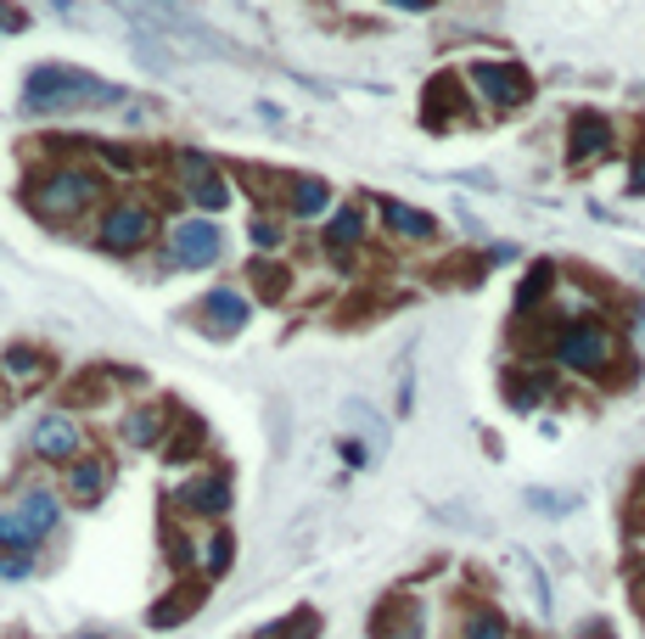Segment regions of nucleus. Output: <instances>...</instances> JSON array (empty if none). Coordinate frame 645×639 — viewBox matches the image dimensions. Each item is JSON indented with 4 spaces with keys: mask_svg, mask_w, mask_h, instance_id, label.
<instances>
[{
    "mask_svg": "<svg viewBox=\"0 0 645 639\" xmlns=\"http://www.w3.org/2000/svg\"><path fill=\"white\" fill-rule=\"evenodd\" d=\"M124 90L95 79V74H74V67H35L28 74V113H95V107H118Z\"/></svg>",
    "mask_w": 645,
    "mask_h": 639,
    "instance_id": "nucleus-1",
    "label": "nucleus"
},
{
    "mask_svg": "<svg viewBox=\"0 0 645 639\" xmlns=\"http://www.w3.org/2000/svg\"><path fill=\"white\" fill-rule=\"evenodd\" d=\"M611 354H618V343H611V331L601 320H572L556 336V359L567 370H584V376H601V370L611 365Z\"/></svg>",
    "mask_w": 645,
    "mask_h": 639,
    "instance_id": "nucleus-2",
    "label": "nucleus"
},
{
    "mask_svg": "<svg viewBox=\"0 0 645 639\" xmlns=\"http://www.w3.org/2000/svg\"><path fill=\"white\" fill-rule=\"evenodd\" d=\"M51 527H56V499L46 488H35V494H23V504H17L12 516H0V545L35 550Z\"/></svg>",
    "mask_w": 645,
    "mask_h": 639,
    "instance_id": "nucleus-3",
    "label": "nucleus"
},
{
    "mask_svg": "<svg viewBox=\"0 0 645 639\" xmlns=\"http://www.w3.org/2000/svg\"><path fill=\"white\" fill-rule=\"evenodd\" d=\"M90 196H95L90 175H79V168H56V175H51L35 196H28V208H35L40 219H56V225H62V219H74Z\"/></svg>",
    "mask_w": 645,
    "mask_h": 639,
    "instance_id": "nucleus-4",
    "label": "nucleus"
},
{
    "mask_svg": "<svg viewBox=\"0 0 645 639\" xmlns=\"http://www.w3.org/2000/svg\"><path fill=\"white\" fill-rule=\"evenodd\" d=\"M472 85H477V95H489L494 107H523V101L533 95V79L516 62H477Z\"/></svg>",
    "mask_w": 645,
    "mask_h": 639,
    "instance_id": "nucleus-5",
    "label": "nucleus"
},
{
    "mask_svg": "<svg viewBox=\"0 0 645 639\" xmlns=\"http://www.w3.org/2000/svg\"><path fill=\"white\" fill-rule=\"evenodd\" d=\"M146 235H152V214L141 202H124V208H113L102 219V247H113V253H136Z\"/></svg>",
    "mask_w": 645,
    "mask_h": 639,
    "instance_id": "nucleus-6",
    "label": "nucleus"
},
{
    "mask_svg": "<svg viewBox=\"0 0 645 639\" xmlns=\"http://www.w3.org/2000/svg\"><path fill=\"white\" fill-rule=\"evenodd\" d=\"M169 258L175 264H214L219 258V230L208 219H185L169 230Z\"/></svg>",
    "mask_w": 645,
    "mask_h": 639,
    "instance_id": "nucleus-7",
    "label": "nucleus"
},
{
    "mask_svg": "<svg viewBox=\"0 0 645 639\" xmlns=\"http://www.w3.org/2000/svg\"><path fill=\"white\" fill-rule=\"evenodd\" d=\"M180 175H185V191L197 196L203 208H224V196H231V191H224V175L203 152H180Z\"/></svg>",
    "mask_w": 645,
    "mask_h": 639,
    "instance_id": "nucleus-8",
    "label": "nucleus"
},
{
    "mask_svg": "<svg viewBox=\"0 0 645 639\" xmlns=\"http://www.w3.org/2000/svg\"><path fill=\"white\" fill-rule=\"evenodd\" d=\"M611 152V124L601 113H578L572 118V163H595Z\"/></svg>",
    "mask_w": 645,
    "mask_h": 639,
    "instance_id": "nucleus-9",
    "label": "nucleus"
},
{
    "mask_svg": "<svg viewBox=\"0 0 645 639\" xmlns=\"http://www.w3.org/2000/svg\"><path fill=\"white\" fill-rule=\"evenodd\" d=\"M175 499L185 504L191 516H219L224 504H231V483H224V477H197V483H185Z\"/></svg>",
    "mask_w": 645,
    "mask_h": 639,
    "instance_id": "nucleus-10",
    "label": "nucleus"
},
{
    "mask_svg": "<svg viewBox=\"0 0 645 639\" xmlns=\"http://www.w3.org/2000/svg\"><path fill=\"white\" fill-rule=\"evenodd\" d=\"M382 225L394 230V235H404V242H427V235L438 230L422 208H410V202H394V196L382 202Z\"/></svg>",
    "mask_w": 645,
    "mask_h": 639,
    "instance_id": "nucleus-11",
    "label": "nucleus"
},
{
    "mask_svg": "<svg viewBox=\"0 0 645 639\" xmlns=\"http://www.w3.org/2000/svg\"><path fill=\"white\" fill-rule=\"evenodd\" d=\"M35 449H40V455H74V449H79V426H74L68 416H46V421L35 426Z\"/></svg>",
    "mask_w": 645,
    "mask_h": 639,
    "instance_id": "nucleus-12",
    "label": "nucleus"
},
{
    "mask_svg": "<svg viewBox=\"0 0 645 639\" xmlns=\"http://www.w3.org/2000/svg\"><path fill=\"white\" fill-rule=\"evenodd\" d=\"M203 315H208V325H214V331H242L247 303H242L236 292H214V297L203 303Z\"/></svg>",
    "mask_w": 645,
    "mask_h": 639,
    "instance_id": "nucleus-13",
    "label": "nucleus"
},
{
    "mask_svg": "<svg viewBox=\"0 0 645 639\" xmlns=\"http://www.w3.org/2000/svg\"><path fill=\"white\" fill-rule=\"evenodd\" d=\"M427 95H433V101H427V124H455V118H461V101H455V95H461V85L449 79V74H443V79H433V90H427Z\"/></svg>",
    "mask_w": 645,
    "mask_h": 639,
    "instance_id": "nucleus-14",
    "label": "nucleus"
},
{
    "mask_svg": "<svg viewBox=\"0 0 645 639\" xmlns=\"http://www.w3.org/2000/svg\"><path fill=\"white\" fill-rule=\"evenodd\" d=\"M68 488H74L79 499H102V488H107V465H102V460H79L74 477H68Z\"/></svg>",
    "mask_w": 645,
    "mask_h": 639,
    "instance_id": "nucleus-15",
    "label": "nucleus"
},
{
    "mask_svg": "<svg viewBox=\"0 0 645 639\" xmlns=\"http://www.w3.org/2000/svg\"><path fill=\"white\" fill-rule=\"evenodd\" d=\"M326 242H332V253H343V247L360 242V208H343V214L332 219V230H326Z\"/></svg>",
    "mask_w": 645,
    "mask_h": 639,
    "instance_id": "nucleus-16",
    "label": "nucleus"
},
{
    "mask_svg": "<svg viewBox=\"0 0 645 639\" xmlns=\"http://www.w3.org/2000/svg\"><path fill=\"white\" fill-rule=\"evenodd\" d=\"M197 600H203V589H185L180 600L152 605V623H157V628H164V623H180V617H191V612H197Z\"/></svg>",
    "mask_w": 645,
    "mask_h": 639,
    "instance_id": "nucleus-17",
    "label": "nucleus"
},
{
    "mask_svg": "<svg viewBox=\"0 0 645 639\" xmlns=\"http://www.w3.org/2000/svg\"><path fill=\"white\" fill-rule=\"evenodd\" d=\"M253 286H258V297H286V269H275V264H253Z\"/></svg>",
    "mask_w": 645,
    "mask_h": 639,
    "instance_id": "nucleus-18",
    "label": "nucleus"
},
{
    "mask_svg": "<svg viewBox=\"0 0 645 639\" xmlns=\"http://www.w3.org/2000/svg\"><path fill=\"white\" fill-rule=\"evenodd\" d=\"M157 426H164V416H157V410L129 416V421H124V444H152V437H157Z\"/></svg>",
    "mask_w": 645,
    "mask_h": 639,
    "instance_id": "nucleus-19",
    "label": "nucleus"
},
{
    "mask_svg": "<svg viewBox=\"0 0 645 639\" xmlns=\"http://www.w3.org/2000/svg\"><path fill=\"white\" fill-rule=\"evenodd\" d=\"M185 561H197V566H208V572H219L224 561H231V538H219V533H214V538H203V550H191Z\"/></svg>",
    "mask_w": 645,
    "mask_h": 639,
    "instance_id": "nucleus-20",
    "label": "nucleus"
},
{
    "mask_svg": "<svg viewBox=\"0 0 645 639\" xmlns=\"http://www.w3.org/2000/svg\"><path fill=\"white\" fill-rule=\"evenodd\" d=\"M326 208V186L320 180H298L293 186V214H320Z\"/></svg>",
    "mask_w": 645,
    "mask_h": 639,
    "instance_id": "nucleus-21",
    "label": "nucleus"
},
{
    "mask_svg": "<svg viewBox=\"0 0 645 639\" xmlns=\"http://www.w3.org/2000/svg\"><path fill=\"white\" fill-rule=\"evenodd\" d=\"M528 504H533V511H551V516H562V511H572V504H578V494H556V488H533V494H528Z\"/></svg>",
    "mask_w": 645,
    "mask_h": 639,
    "instance_id": "nucleus-22",
    "label": "nucleus"
},
{
    "mask_svg": "<svg viewBox=\"0 0 645 639\" xmlns=\"http://www.w3.org/2000/svg\"><path fill=\"white\" fill-rule=\"evenodd\" d=\"M466 639H505V623L494 612H472L466 617Z\"/></svg>",
    "mask_w": 645,
    "mask_h": 639,
    "instance_id": "nucleus-23",
    "label": "nucleus"
},
{
    "mask_svg": "<svg viewBox=\"0 0 645 639\" xmlns=\"http://www.w3.org/2000/svg\"><path fill=\"white\" fill-rule=\"evenodd\" d=\"M197 444H203V426H197V421H185L180 437L169 444V460H191V455H197Z\"/></svg>",
    "mask_w": 645,
    "mask_h": 639,
    "instance_id": "nucleus-24",
    "label": "nucleus"
},
{
    "mask_svg": "<svg viewBox=\"0 0 645 639\" xmlns=\"http://www.w3.org/2000/svg\"><path fill=\"white\" fill-rule=\"evenodd\" d=\"M253 242H258V247H275V242H281V225H275V219H253Z\"/></svg>",
    "mask_w": 645,
    "mask_h": 639,
    "instance_id": "nucleus-25",
    "label": "nucleus"
},
{
    "mask_svg": "<svg viewBox=\"0 0 645 639\" xmlns=\"http://www.w3.org/2000/svg\"><path fill=\"white\" fill-rule=\"evenodd\" d=\"M28 370H40V359H28V348L12 354V376H28Z\"/></svg>",
    "mask_w": 645,
    "mask_h": 639,
    "instance_id": "nucleus-26",
    "label": "nucleus"
},
{
    "mask_svg": "<svg viewBox=\"0 0 645 639\" xmlns=\"http://www.w3.org/2000/svg\"><path fill=\"white\" fill-rule=\"evenodd\" d=\"M387 7H404V12H427L433 0H387Z\"/></svg>",
    "mask_w": 645,
    "mask_h": 639,
    "instance_id": "nucleus-27",
    "label": "nucleus"
},
{
    "mask_svg": "<svg viewBox=\"0 0 645 639\" xmlns=\"http://www.w3.org/2000/svg\"><path fill=\"white\" fill-rule=\"evenodd\" d=\"M578 639H611V628H606V623H590V628L578 634Z\"/></svg>",
    "mask_w": 645,
    "mask_h": 639,
    "instance_id": "nucleus-28",
    "label": "nucleus"
},
{
    "mask_svg": "<svg viewBox=\"0 0 645 639\" xmlns=\"http://www.w3.org/2000/svg\"><path fill=\"white\" fill-rule=\"evenodd\" d=\"M17 23H23L17 12H0V28H17Z\"/></svg>",
    "mask_w": 645,
    "mask_h": 639,
    "instance_id": "nucleus-29",
    "label": "nucleus"
},
{
    "mask_svg": "<svg viewBox=\"0 0 645 639\" xmlns=\"http://www.w3.org/2000/svg\"><path fill=\"white\" fill-rule=\"evenodd\" d=\"M640 605H645V589H640Z\"/></svg>",
    "mask_w": 645,
    "mask_h": 639,
    "instance_id": "nucleus-30",
    "label": "nucleus"
}]
</instances>
